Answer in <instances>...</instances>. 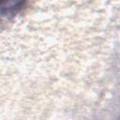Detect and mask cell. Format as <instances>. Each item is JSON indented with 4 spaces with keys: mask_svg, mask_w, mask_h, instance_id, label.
<instances>
[{
    "mask_svg": "<svg viewBox=\"0 0 120 120\" xmlns=\"http://www.w3.org/2000/svg\"><path fill=\"white\" fill-rule=\"evenodd\" d=\"M26 0H0V16L11 18L23 7Z\"/></svg>",
    "mask_w": 120,
    "mask_h": 120,
    "instance_id": "6da1fadb",
    "label": "cell"
}]
</instances>
